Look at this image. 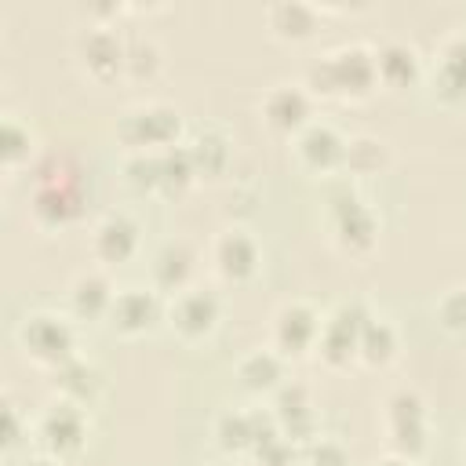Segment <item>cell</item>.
<instances>
[{
  "label": "cell",
  "mask_w": 466,
  "mask_h": 466,
  "mask_svg": "<svg viewBox=\"0 0 466 466\" xmlns=\"http://www.w3.org/2000/svg\"><path fill=\"white\" fill-rule=\"evenodd\" d=\"M379 84L375 73V51L364 44H346L331 55H324L320 62L309 66L306 87L309 95H324V98H360Z\"/></svg>",
  "instance_id": "6da1fadb"
},
{
  "label": "cell",
  "mask_w": 466,
  "mask_h": 466,
  "mask_svg": "<svg viewBox=\"0 0 466 466\" xmlns=\"http://www.w3.org/2000/svg\"><path fill=\"white\" fill-rule=\"evenodd\" d=\"M178 131H182V120L164 102H142L127 109L116 124V135L131 146V153H164L178 146Z\"/></svg>",
  "instance_id": "7a4b0ae2"
},
{
  "label": "cell",
  "mask_w": 466,
  "mask_h": 466,
  "mask_svg": "<svg viewBox=\"0 0 466 466\" xmlns=\"http://www.w3.org/2000/svg\"><path fill=\"white\" fill-rule=\"evenodd\" d=\"M18 342L36 364L47 368H62L66 360L76 357V328L62 313H47V309L29 313L18 328Z\"/></svg>",
  "instance_id": "3957f363"
},
{
  "label": "cell",
  "mask_w": 466,
  "mask_h": 466,
  "mask_svg": "<svg viewBox=\"0 0 466 466\" xmlns=\"http://www.w3.org/2000/svg\"><path fill=\"white\" fill-rule=\"evenodd\" d=\"M368 320H371V313L364 309V302H339L320 324L317 353L328 364H342V360L357 357V342H360V331Z\"/></svg>",
  "instance_id": "277c9868"
},
{
  "label": "cell",
  "mask_w": 466,
  "mask_h": 466,
  "mask_svg": "<svg viewBox=\"0 0 466 466\" xmlns=\"http://www.w3.org/2000/svg\"><path fill=\"white\" fill-rule=\"evenodd\" d=\"M36 437H40V448L55 459H66L73 451H80L84 437H87V422H84V404H73V400H58L51 404L40 422H36Z\"/></svg>",
  "instance_id": "5b68a950"
},
{
  "label": "cell",
  "mask_w": 466,
  "mask_h": 466,
  "mask_svg": "<svg viewBox=\"0 0 466 466\" xmlns=\"http://www.w3.org/2000/svg\"><path fill=\"white\" fill-rule=\"evenodd\" d=\"M386 426L404 459H415L426 448V404L415 390H397L386 400Z\"/></svg>",
  "instance_id": "8992f818"
},
{
  "label": "cell",
  "mask_w": 466,
  "mask_h": 466,
  "mask_svg": "<svg viewBox=\"0 0 466 466\" xmlns=\"http://www.w3.org/2000/svg\"><path fill=\"white\" fill-rule=\"evenodd\" d=\"M331 229L342 251H368L375 244V215L371 208L353 193V186H346V193L331 197Z\"/></svg>",
  "instance_id": "52a82bcc"
},
{
  "label": "cell",
  "mask_w": 466,
  "mask_h": 466,
  "mask_svg": "<svg viewBox=\"0 0 466 466\" xmlns=\"http://www.w3.org/2000/svg\"><path fill=\"white\" fill-rule=\"evenodd\" d=\"M324 317L306 302H288L273 317V350L280 357H299L306 350H317Z\"/></svg>",
  "instance_id": "ba28073f"
},
{
  "label": "cell",
  "mask_w": 466,
  "mask_h": 466,
  "mask_svg": "<svg viewBox=\"0 0 466 466\" xmlns=\"http://www.w3.org/2000/svg\"><path fill=\"white\" fill-rule=\"evenodd\" d=\"M262 116L280 135H299L313 120V95L306 84H273L262 95Z\"/></svg>",
  "instance_id": "9c48e42d"
},
{
  "label": "cell",
  "mask_w": 466,
  "mask_h": 466,
  "mask_svg": "<svg viewBox=\"0 0 466 466\" xmlns=\"http://www.w3.org/2000/svg\"><path fill=\"white\" fill-rule=\"evenodd\" d=\"M160 317H167V306L160 302V291L157 288H124V291H116L106 320L120 335H142Z\"/></svg>",
  "instance_id": "30bf717a"
},
{
  "label": "cell",
  "mask_w": 466,
  "mask_h": 466,
  "mask_svg": "<svg viewBox=\"0 0 466 466\" xmlns=\"http://www.w3.org/2000/svg\"><path fill=\"white\" fill-rule=\"evenodd\" d=\"M218 313H222L218 299H215L211 291H200V288H186V291L171 295V302H167V320H171V328H175L182 339H189V342L211 335L215 324H218Z\"/></svg>",
  "instance_id": "8fae6325"
},
{
  "label": "cell",
  "mask_w": 466,
  "mask_h": 466,
  "mask_svg": "<svg viewBox=\"0 0 466 466\" xmlns=\"http://www.w3.org/2000/svg\"><path fill=\"white\" fill-rule=\"evenodd\" d=\"M346 142L350 138H342L328 120H309L295 135V153L313 171H339L346 160Z\"/></svg>",
  "instance_id": "7c38bea8"
},
{
  "label": "cell",
  "mask_w": 466,
  "mask_h": 466,
  "mask_svg": "<svg viewBox=\"0 0 466 466\" xmlns=\"http://www.w3.org/2000/svg\"><path fill=\"white\" fill-rule=\"evenodd\" d=\"M33 211L47 226H66L80 211V186L76 175H44L33 189Z\"/></svg>",
  "instance_id": "4fadbf2b"
},
{
  "label": "cell",
  "mask_w": 466,
  "mask_h": 466,
  "mask_svg": "<svg viewBox=\"0 0 466 466\" xmlns=\"http://www.w3.org/2000/svg\"><path fill=\"white\" fill-rule=\"evenodd\" d=\"M211 262L222 280L240 284L258 269V244L248 229H226V233H218V240L211 248Z\"/></svg>",
  "instance_id": "5bb4252c"
},
{
  "label": "cell",
  "mask_w": 466,
  "mask_h": 466,
  "mask_svg": "<svg viewBox=\"0 0 466 466\" xmlns=\"http://www.w3.org/2000/svg\"><path fill=\"white\" fill-rule=\"evenodd\" d=\"M91 251L102 262H127L138 251V222L127 211H109L91 233Z\"/></svg>",
  "instance_id": "9a60e30c"
},
{
  "label": "cell",
  "mask_w": 466,
  "mask_h": 466,
  "mask_svg": "<svg viewBox=\"0 0 466 466\" xmlns=\"http://www.w3.org/2000/svg\"><path fill=\"white\" fill-rule=\"evenodd\" d=\"M80 58H84V66H87L98 80H106V76L124 73L127 44L116 36V29L95 25V29H87V33L80 36Z\"/></svg>",
  "instance_id": "2e32d148"
},
{
  "label": "cell",
  "mask_w": 466,
  "mask_h": 466,
  "mask_svg": "<svg viewBox=\"0 0 466 466\" xmlns=\"http://www.w3.org/2000/svg\"><path fill=\"white\" fill-rule=\"evenodd\" d=\"M193 251H189V244H182V240H167L157 255H153V266H149V273H153V288L157 291H164V295H178V291H186L189 288V277H193Z\"/></svg>",
  "instance_id": "e0dca14e"
},
{
  "label": "cell",
  "mask_w": 466,
  "mask_h": 466,
  "mask_svg": "<svg viewBox=\"0 0 466 466\" xmlns=\"http://www.w3.org/2000/svg\"><path fill=\"white\" fill-rule=\"evenodd\" d=\"M113 299H116V288L109 284L106 273H80L69 288V309L87 320H106Z\"/></svg>",
  "instance_id": "ac0fdd59"
},
{
  "label": "cell",
  "mask_w": 466,
  "mask_h": 466,
  "mask_svg": "<svg viewBox=\"0 0 466 466\" xmlns=\"http://www.w3.org/2000/svg\"><path fill=\"white\" fill-rule=\"evenodd\" d=\"M375 73L382 84L390 87H404L411 80H419V51L411 44H400V40H390L375 51Z\"/></svg>",
  "instance_id": "d6986e66"
},
{
  "label": "cell",
  "mask_w": 466,
  "mask_h": 466,
  "mask_svg": "<svg viewBox=\"0 0 466 466\" xmlns=\"http://www.w3.org/2000/svg\"><path fill=\"white\" fill-rule=\"evenodd\" d=\"M237 375L248 390L255 393H273L277 386H284V357L277 350H251L240 364Z\"/></svg>",
  "instance_id": "ffe728a7"
},
{
  "label": "cell",
  "mask_w": 466,
  "mask_h": 466,
  "mask_svg": "<svg viewBox=\"0 0 466 466\" xmlns=\"http://www.w3.org/2000/svg\"><path fill=\"white\" fill-rule=\"evenodd\" d=\"M269 18V29L284 40H306L313 29H317V7L313 4H299V0H284V4H273L266 11Z\"/></svg>",
  "instance_id": "44dd1931"
},
{
  "label": "cell",
  "mask_w": 466,
  "mask_h": 466,
  "mask_svg": "<svg viewBox=\"0 0 466 466\" xmlns=\"http://www.w3.org/2000/svg\"><path fill=\"white\" fill-rule=\"evenodd\" d=\"M55 382H58L62 397L73 400V404L91 400V397L98 393V386H102L98 371H95L87 360H80V357H73V360H66L62 368H55Z\"/></svg>",
  "instance_id": "7402d4cb"
},
{
  "label": "cell",
  "mask_w": 466,
  "mask_h": 466,
  "mask_svg": "<svg viewBox=\"0 0 466 466\" xmlns=\"http://www.w3.org/2000/svg\"><path fill=\"white\" fill-rule=\"evenodd\" d=\"M397 353V331L390 320L382 317H371L360 331V342H357V357L368 360V364H386L390 357Z\"/></svg>",
  "instance_id": "603a6c76"
},
{
  "label": "cell",
  "mask_w": 466,
  "mask_h": 466,
  "mask_svg": "<svg viewBox=\"0 0 466 466\" xmlns=\"http://www.w3.org/2000/svg\"><path fill=\"white\" fill-rule=\"evenodd\" d=\"M186 149H189V157H193L197 175H215V171H222L226 160H229V142H226L218 131H200Z\"/></svg>",
  "instance_id": "cb8c5ba5"
},
{
  "label": "cell",
  "mask_w": 466,
  "mask_h": 466,
  "mask_svg": "<svg viewBox=\"0 0 466 466\" xmlns=\"http://www.w3.org/2000/svg\"><path fill=\"white\" fill-rule=\"evenodd\" d=\"M193 178H197V167H193V157H189L186 146H171V149L160 153V186L167 193L186 189Z\"/></svg>",
  "instance_id": "d4e9b609"
},
{
  "label": "cell",
  "mask_w": 466,
  "mask_h": 466,
  "mask_svg": "<svg viewBox=\"0 0 466 466\" xmlns=\"http://www.w3.org/2000/svg\"><path fill=\"white\" fill-rule=\"evenodd\" d=\"M382 157H386L382 142H375V138H350V142H346L342 171H350V175H368V171H375V167L382 164Z\"/></svg>",
  "instance_id": "484cf974"
},
{
  "label": "cell",
  "mask_w": 466,
  "mask_h": 466,
  "mask_svg": "<svg viewBox=\"0 0 466 466\" xmlns=\"http://www.w3.org/2000/svg\"><path fill=\"white\" fill-rule=\"evenodd\" d=\"M157 66H160V51H157V44L153 40H127V58H124V73L131 76V80H149L153 73H157Z\"/></svg>",
  "instance_id": "4316f807"
},
{
  "label": "cell",
  "mask_w": 466,
  "mask_h": 466,
  "mask_svg": "<svg viewBox=\"0 0 466 466\" xmlns=\"http://www.w3.org/2000/svg\"><path fill=\"white\" fill-rule=\"evenodd\" d=\"M124 171L135 189H157L160 186V153H131Z\"/></svg>",
  "instance_id": "83f0119b"
},
{
  "label": "cell",
  "mask_w": 466,
  "mask_h": 466,
  "mask_svg": "<svg viewBox=\"0 0 466 466\" xmlns=\"http://www.w3.org/2000/svg\"><path fill=\"white\" fill-rule=\"evenodd\" d=\"M0 142H4L0 153H4V164H7V167H15L18 160H25L29 149H33V135H29V127H22L15 116L4 120V138H0Z\"/></svg>",
  "instance_id": "f1b7e54d"
},
{
  "label": "cell",
  "mask_w": 466,
  "mask_h": 466,
  "mask_svg": "<svg viewBox=\"0 0 466 466\" xmlns=\"http://www.w3.org/2000/svg\"><path fill=\"white\" fill-rule=\"evenodd\" d=\"M437 320H441V328H448V331H466V288H451L441 302H437Z\"/></svg>",
  "instance_id": "f546056e"
},
{
  "label": "cell",
  "mask_w": 466,
  "mask_h": 466,
  "mask_svg": "<svg viewBox=\"0 0 466 466\" xmlns=\"http://www.w3.org/2000/svg\"><path fill=\"white\" fill-rule=\"evenodd\" d=\"M306 466H346V448L331 437H317L306 448Z\"/></svg>",
  "instance_id": "4dcf8cb0"
},
{
  "label": "cell",
  "mask_w": 466,
  "mask_h": 466,
  "mask_svg": "<svg viewBox=\"0 0 466 466\" xmlns=\"http://www.w3.org/2000/svg\"><path fill=\"white\" fill-rule=\"evenodd\" d=\"M441 66H451V69L466 73V29L444 40V47H441Z\"/></svg>",
  "instance_id": "1f68e13d"
},
{
  "label": "cell",
  "mask_w": 466,
  "mask_h": 466,
  "mask_svg": "<svg viewBox=\"0 0 466 466\" xmlns=\"http://www.w3.org/2000/svg\"><path fill=\"white\" fill-rule=\"evenodd\" d=\"M15 444H18V408L7 404V448H15Z\"/></svg>",
  "instance_id": "d6a6232c"
},
{
  "label": "cell",
  "mask_w": 466,
  "mask_h": 466,
  "mask_svg": "<svg viewBox=\"0 0 466 466\" xmlns=\"http://www.w3.org/2000/svg\"><path fill=\"white\" fill-rule=\"evenodd\" d=\"M375 466H415V459H404V455H393V459H382Z\"/></svg>",
  "instance_id": "836d02e7"
},
{
  "label": "cell",
  "mask_w": 466,
  "mask_h": 466,
  "mask_svg": "<svg viewBox=\"0 0 466 466\" xmlns=\"http://www.w3.org/2000/svg\"><path fill=\"white\" fill-rule=\"evenodd\" d=\"M29 466H62V459H55V455H47V459H33Z\"/></svg>",
  "instance_id": "e575fe53"
},
{
  "label": "cell",
  "mask_w": 466,
  "mask_h": 466,
  "mask_svg": "<svg viewBox=\"0 0 466 466\" xmlns=\"http://www.w3.org/2000/svg\"><path fill=\"white\" fill-rule=\"evenodd\" d=\"M462 459H466V444H462Z\"/></svg>",
  "instance_id": "d590c367"
}]
</instances>
